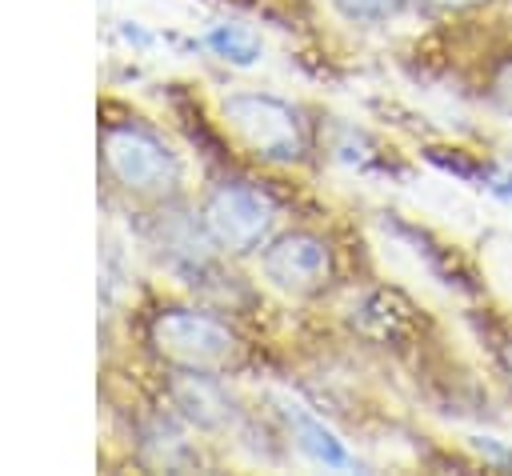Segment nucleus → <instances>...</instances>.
I'll return each mask as SVG.
<instances>
[{"label":"nucleus","mask_w":512,"mask_h":476,"mask_svg":"<svg viewBox=\"0 0 512 476\" xmlns=\"http://www.w3.org/2000/svg\"><path fill=\"white\" fill-rule=\"evenodd\" d=\"M148 344L176 372H228L240 360L236 332L200 308H160L148 320Z\"/></svg>","instance_id":"1"},{"label":"nucleus","mask_w":512,"mask_h":476,"mask_svg":"<svg viewBox=\"0 0 512 476\" xmlns=\"http://www.w3.org/2000/svg\"><path fill=\"white\" fill-rule=\"evenodd\" d=\"M100 160L116 188L160 200L180 188V160L176 152L144 124H108L100 136Z\"/></svg>","instance_id":"2"},{"label":"nucleus","mask_w":512,"mask_h":476,"mask_svg":"<svg viewBox=\"0 0 512 476\" xmlns=\"http://www.w3.org/2000/svg\"><path fill=\"white\" fill-rule=\"evenodd\" d=\"M276 216H280L276 200L252 180H224L200 204V228L208 244L228 256L256 252L272 236Z\"/></svg>","instance_id":"3"},{"label":"nucleus","mask_w":512,"mask_h":476,"mask_svg":"<svg viewBox=\"0 0 512 476\" xmlns=\"http://www.w3.org/2000/svg\"><path fill=\"white\" fill-rule=\"evenodd\" d=\"M224 124L232 128V136L260 160L268 164H296L304 156V124L300 112L276 96L264 92H236L224 96L220 104Z\"/></svg>","instance_id":"4"},{"label":"nucleus","mask_w":512,"mask_h":476,"mask_svg":"<svg viewBox=\"0 0 512 476\" xmlns=\"http://www.w3.org/2000/svg\"><path fill=\"white\" fill-rule=\"evenodd\" d=\"M260 268H264V276H268L280 292L312 296V292H320V288L332 280V248H328L324 236L296 228V232L276 236V240L264 248Z\"/></svg>","instance_id":"5"},{"label":"nucleus","mask_w":512,"mask_h":476,"mask_svg":"<svg viewBox=\"0 0 512 476\" xmlns=\"http://www.w3.org/2000/svg\"><path fill=\"white\" fill-rule=\"evenodd\" d=\"M168 400L172 408L196 424V428H224L232 420V400L228 392L220 388L216 372H180L172 384H168Z\"/></svg>","instance_id":"6"},{"label":"nucleus","mask_w":512,"mask_h":476,"mask_svg":"<svg viewBox=\"0 0 512 476\" xmlns=\"http://www.w3.org/2000/svg\"><path fill=\"white\" fill-rule=\"evenodd\" d=\"M288 420H292V428H296V444H300L316 464H324V468H356V460H352V452L344 448V440H336V432H328L320 420H312V416H304V412H288Z\"/></svg>","instance_id":"7"},{"label":"nucleus","mask_w":512,"mask_h":476,"mask_svg":"<svg viewBox=\"0 0 512 476\" xmlns=\"http://www.w3.org/2000/svg\"><path fill=\"white\" fill-rule=\"evenodd\" d=\"M204 44H208L220 60H232V64H240V68H248V64L260 60V44H256V36L244 32V28H236V24H216V28L204 36Z\"/></svg>","instance_id":"8"},{"label":"nucleus","mask_w":512,"mask_h":476,"mask_svg":"<svg viewBox=\"0 0 512 476\" xmlns=\"http://www.w3.org/2000/svg\"><path fill=\"white\" fill-rule=\"evenodd\" d=\"M332 8L344 16V20H356V24H380L388 16H396L404 8V0H332Z\"/></svg>","instance_id":"9"},{"label":"nucleus","mask_w":512,"mask_h":476,"mask_svg":"<svg viewBox=\"0 0 512 476\" xmlns=\"http://www.w3.org/2000/svg\"><path fill=\"white\" fill-rule=\"evenodd\" d=\"M488 100L504 112V116H512V48L492 64V72H488Z\"/></svg>","instance_id":"10"},{"label":"nucleus","mask_w":512,"mask_h":476,"mask_svg":"<svg viewBox=\"0 0 512 476\" xmlns=\"http://www.w3.org/2000/svg\"><path fill=\"white\" fill-rule=\"evenodd\" d=\"M468 444L484 456V464H496V468H508V472H512V448H504L500 440H492V436H472Z\"/></svg>","instance_id":"11"},{"label":"nucleus","mask_w":512,"mask_h":476,"mask_svg":"<svg viewBox=\"0 0 512 476\" xmlns=\"http://www.w3.org/2000/svg\"><path fill=\"white\" fill-rule=\"evenodd\" d=\"M424 4L444 8V12H464V8H476V4H484V0H424Z\"/></svg>","instance_id":"12"},{"label":"nucleus","mask_w":512,"mask_h":476,"mask_svg":"<svg viewBox=\"0 0 512 476\" xmlns=\"http://www.w3.org/2000/svg\"><path fill=\"white\" fill-rule=\"evenodd\" d=\"M500 368H504V376L512 380V336L500 344Z\"/></svg>","instance_id":"13"}]
</instances>
